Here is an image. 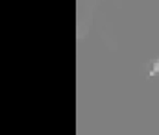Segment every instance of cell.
I'll return each instance as SVG.
<instances>
[{"instance_id":"cell-1","label":"cell","mask_w":159,"mask_h":135,"mask_svg":"<svg viewBox=\"0 0 159 135\" xmlns=\"http://www.w3.org/2000/svg\"><path fill=\"white\" fill-rule=\"evenodd\" d=\"M156 72H159V59L156 61V63H154V69L150 70V74H156Z\"/></svg>"}]
</instances>
